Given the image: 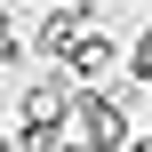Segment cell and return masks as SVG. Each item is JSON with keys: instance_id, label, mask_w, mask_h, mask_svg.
Returning a JSON list of instances; mask_svg holds the SVG:
<instances>
[{"instance_id": "30bf717a", "label": "cell", "mask_w": 152, "mask_h": 152, "mask_svg": "<svg viewBox=\"0 0 152 152\" xmlns=\"http://www.w3.org/2000/svg\"><path fill=\"white\" fill-rule=\"evenodd\" d=\"M144 8H152V0H144Z\"/></svg>"}, {"instance_id": "9c48e42d", "label": "cell", "mask_w": 152, "mask_h": 152, "mask_svg": "<svg viewBox=\"0 0 152 152\" xmlns=\"http://www.w3.org/2000/svg\"><path fill=\"white\" fill-rule=\"evenodd\" d=\"M40 8H48V0H40Z\"/></svg>"}, {"instance_id": "8992f818", "label": "cell", "mask_w": 152, "mask_h": 152, "mask_svg": "<svg viewBox=\"0 0 152 152\" xmlns=\"http://www.w3.org/2000/svg\"><path fill=\"white\" fill-rule=\"evenodd\" d=\"M128 72H136V80H144V88H152V24H144V32H136V40H128Z\"/></svg>"}, {"instance_id": "6da1fadb", "label": "cell", "mask_w": 152, "mask_h": 152, "mask_svg": "<svg viewBox=\"0 0 152 152\" xmlns=\"http://www.w3.org/2000/svg\"><path fill=\"white\" fill-rule=\"evenodd\" d=\"M72 136H80L88 152H128L136 104H120L112 88H80V96H72Z\"/></svg>"}, {"instance_id": "3957f363", "label": "cell", "mask_w": 152, "mask_h": 152, "mask_svg": "<svg viewBox=\"0 0 152 152\" xmlns=\"http://www.w3.org/2000/svg\"><path fill=\"white\" fill-rule=\"evenodd\" d=\"M72 96H80V80H72L64 64H48L40 80H24V96H16V128H72Z\"/></svg>"}, {"instance_id": "52a82bcc", "label": "cell", "mask_w": 152, "mask_h": 152, "mask_svg": "<svg viewBox=\"0 0 152 152\" xmlns=\"http://www.w3.org/2000/svg\"><path fill=\"white\" fill-rule=\"evenodd\" d=\"M0 152H24V136H16V128H8V120H0Z\"/></svg>"}, {"instance_id": "ba28073f", "label": "cell", "mask_w": 152, "mask_h": 152, "mask_svg": "<svg viewBox=\"0 0 152 152\" xmlns=\"http://www.w3.org/2000/svg\"><path fill=\"white\" fill-rule=\"evenodd\" d=\"M128 152H152V128H136V136H128Z\"/></svg>"}, {"instance_id": "5b68a950", "label": "cell", "mask_w": 152, "mask_h": 152, "mask_svg": "<svg viewBox=\"0 0 152 152\" xmlns=\"http://www.w3.org/2000/svg\"><path fill=\"white\" fill-rule=\"evenodd\" d=\"M24 56H32V40L16 32V8H0V72H16Z\"/></svg>"}, {"instance_id": "277c9868", "label": "cell", "mask_w": 152, "mask_h": 152, "mask_svg": "<svg viewBox=\"0 0 152 152\" xmlns=\"http://www.w3.org/2000/svg\"><path fill=\"white\" fill-rule=\"evenodd\" d=\"M64 72H72L80 88H96V80H112V72H128V48H120V40H112V32L96 24V32H80V40H72V56H64Z\"/></svg>"}, {"instance_id": "7a4b0ae2", "label": "cell", "mask_w": 152, "mask_h": 152, "mask_svg": "<svg viewBox=\"0 0 152 152\" xmlns=\"http://www.w3.org/2000/svg\"><path fill=\"white\" fill-rule=\"evenodd\" d=\"M96 24H104V0H48V16L32 24V56H40V64H64L72 40L96 32Z\"/></svg>"}]
</instances>
